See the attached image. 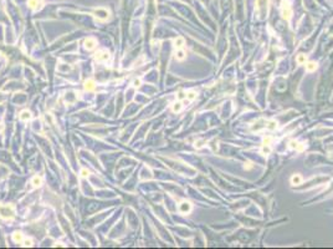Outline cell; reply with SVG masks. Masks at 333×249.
<instances>
[{
  "mask_svg": "<svg viewBox=\"0 0 333 249\" xmlns=\"http://www.w3.org/2000/svg\"><path fill=\"white\" fill-rule=\"evenodd\" d=\"M54 247H65V245L62 244V243H55V244H54Z\"/></svg>",
  "mask_w": 333,
  "mask_h": 249,
  "instance_id": "cell-28",
  "label": "cell"
},
{
  "mask_svg": "<svg viewBox=\"0 0 333 249\" xmlns=\"http://www.w3.org/2000/svg\"><path fill=\"white\" fill-rule=\"evenodd\" d=\"M81 176L85 177V178L88 177V176H89V171H87L86 168H82V169H81Z\"/></svg>",
  "mask_w": 333,
  "mask_h": 249,
  "instance_id": "cell-26",
  "label": "cell"
},
{
  "mask_svg": "<svg viewBox=\"0 0 333 249\" xmlns=\"http://www.w3.org/2000/svg\"><path fill=\"white\" fill-rule=\"evenodd\" d=\"M32 245H34L32 239L26 238V239H24V240H23V247H25V248H30V247H32Z\"/></svg>",
  "mask_w": 333,
  "mask_h": 249,
  "instance_id": "cell-20",
  "label": "cell"
},
{
  "mask_svg": "<svg viewBox=\"0 0 333 249\" xmlns=\"http://www.w3.org/2000/svg\"><path fill=\"white\" fill-rule=\"evenodd\" d=\"M317 69V64L316 62H313V61H310V62H306V70L308 71V72H312V71H315Z\"/></svg>",
  "mask_w": 333,
  "mask_h": 249,
  "instance_id": "cell-17",
  "label": "cell"
},
{
  "mask_svg": "<svg viewBox=\"0 0 333 249\" xmlns=\"http://www.w3.org/2000/svg\"><path fill=\"white\" fill-rule=\"evenodd\" d=\"M83 45H85V49L88 50V51H92L96 49L97 46V41L93 39V38H87L85 40V43H83Z\"/></svg>",
  "mask_w": 333,
  "mask_h": 249,
  "instance_id": "cell-8",
  "label": "cell"
},
{
  "mask_svg": "<svg viewBox=\"0 0 333 249\" xmlns=\"http://www.w3.org/2000/svg\"><path fill=\"white\" fill-rule=\"evenodd\" d=\"M281 16L285 20H290L292 18V8H291V4L286 0H283L281 5Z\"/></svg>",
  "mask_w": 333,
  "mask_h": 249,
  "instance_id": "cell-3",
  "label": "cell"
},
{
  "mask_svg": "<svg viewBox=\"0 0 333 249\" xmlns=\"http://www.w3.org/2000/svg\"><path fill=\"white\" fill-rule=\"evenodd\" d=\"M93 15L96 19L101 20V21H106V20L108 19L109 16V11L105 8H97L95 11H93Z\"/></svg>",
  "mask_w": 333,
  "mask_h": 249,
  "instance_id": "cell-4",
  "label": "cell"
},
{
  "mask_svg": "<svg viewBox=\"0 0 333 249\" xmlns=\"http://www.w3.org/2000/svg\"><path fill=\"white\" fill-rule=\"evenodd\" d=\"M31 184L35 187V188H37V187H40L41 184H43V178H41L40 176H35V177H32V179H31Z\"/></svg>",
  "mask_w": 333,
  "mask_h": 249,
  "instance_id": "cell-15",
  "label": "cell"
},
{
  "mask_svg": "<svg viewBox=\"0 0 333 249\" xmlns=\"http://www.w3.org/2000/svg\"><path fill=\"white\" fill-rule=\"evenodd\" d=\"M0 217L3 219H12L15 217V208L11 204H0Z\"/></svg>",
  "mask_w": 333,
  "mask_h": 249,
  "instance_id": "cell-2",
  "label": "cell"
},
{
  "mask_svg": "<svg viewBox=\"0 0 333 249\" xmlns=\"http://www.w3.org/2000/svg\"><path fill=\"white\" fill-rule=\"evenodd\" d=\"M83 88H85L87 92L95 91V88H96V82H95L92 79H88V80H86L85 82H83Z\"/></svg>",
  "mask_w": 333,
  "mask_h": 249,
  "instance_id": "cell-9",
  "label": "cell"
},
{
  "mask_svg": "<svg viewBox=\"0 0 333 249\" xmlns=\"http://www.w3.org/2000/svg\"><path fill=\"white\" fill-rule=\"evenodd\" d=\"M185 57H186V54H185L182 49L177 50V52H175V59H177L178 61H183V60H185Z\"/></svg>",
  "mask_w": 333,
  "mask_h": 249,
  "instance_id": "cell-16",
  "label": "cell"
},
{
  "mask_svg": "<svg viewBox=\"0 0 333 249\" xmlns=\"http://www.w3.org/2000/svg\"><path fill=\"white\" fill-rule=\"evenodd\" d=\"M173 45H174V47H175L177 50L182 49V47L185 45V40H184V38H182V36L175 38V39H174V41H173Z\"/></svg>",
  "mask_w": 333,
  "mask_h": 249,
  "instance_id": "cell-10",
  "label": "cell"
},
{
  "mask_svg": "<svg viewBox=\"0 0 333 249\" xmlns=\"http://www.w3.org/2000/svg\"><path fill=\"white\" fill-rule=\"evenodd\" d=\"M288 148L290 150H296L297 152H302V151H304V148H306V143H301V142H297V141L292 140V141L288 142Z\"/></svg>",
  "mask_w": 333,
  "mask_h": 249,
  "instance_id": "cell-6",
  "label": "cell"
},
{
  "mask_svg": "<svg viewBox=\"0 0 333 249\" xmlns=\"http://www.w3.org/2000/svg\"><path fill=\"white\" fill-rule=\"evenodd\" d=\"M279 123L275 120H265V119H259L251 125V131L252 132H263V131H274L277 130Z\"/></svg>",
  "mask_w": 333,
  "mask_h": 249,
  "instance_id": "cell-1",
  "label": "cell"
},
{
  "mask_svg": "<svg viewBox=\"0 0 333 249\" xmlns=\"http://www.w3.org/2000/svg\"><path fill=\"white\" fill-rule=\"evenodd\" d=\"M133 87H139L141 85H142V80L141 79H134V81H133Z\"/></svg>",
  "mask_w": 333,
  "mask_h": 249,
  "instance_id": "cell-25",
  "label": "cell"
},
{
  "mask_svg": "<svg viewBox=\"0 0 333 249\" xmlns=\"http://www.w3.org/2000/svg\"><path fill=\"white\" fill-rule=\"evenodd\" d=\"M178 209H179V212H180V213H183V214H188V213H190V212H191V209H193V204H191L190 202H186V200H184V202H182V203L179 204Z\"/></svg>",
  "mask_w": 333,
  "mask_h": 249,
  "instance_id": "cell-7",
  "label": "cell"
},
{
  "mask_svg": "<svg viewBox=\"0 0 333 249\" xmlns=\"http://www.w3.org/2000/svg\"><path fill=\"white\" fill-rule=\"evenodd\" d=\"M195 99H197V92H194V91L186 92V100L188 101H194Z\"/></svg>",
  "mask_w": 333,
  "mask_h": 249,
  "instance_id": "cell-21",
  "label": "cell"
},
{
  "mask_svg": "<svg viewBox=\"0 0 333 249\" xmlns=\"http://www.w3.org/2000/svg\"><path fill=\"white\" fill-rule=\"evenodd\" d=\"M27 5H29V8L32 9V10H37L40 9V1L39 0H27Z\"/></svg>",
  "mask_w": 333,
  "mask_h": 249,
  "instance_id": "cell-14",
  "label": "cell"
},
{
  "mask_svg": "<svg viewBox=\"0 0 333 249\" xmlns=\"http://www.w3.org/2000/svg\"><path fill=\"white\" fill-rule=\"evenodd\" d=\"M183 110V102L182 101H178L173 105V112H180Z\"/></svg>",
  "mask_w": 333,
  "mask_h": 249,
  "instance_id": "cell-18",
  "label": "cell"
},
{
  "mask_svg": "<svg viewBox=\"0 0 333 249\" xmlns=\"http://www.w3.org/2000/svg\"><path fill=\"white\" fill-rule=\"evenodd\" d=\"M12 240L15 242V243H23L24 240V234L21 232H15L12 234Z\"/></svg>",
  "mask_w": 333,
  "mask_h": 249,
  "instance_id": "cell-13",
  "label": "cell"
},
{
  "mask_svg": "<svg viewBox=\"0 0 333 249\" xmlns=\"http://www.w3.org/2000/svg\"><path fill=\"white\" fill-rule=\"evenodd\" d=\"M272 141H274V138L272 137H266V138H263V146H271V143H272Z\"/></svg>",
  "mask_w": 333,
  "mask_h": 249,
  "instance_id": "cell-22",
  "label": "cell"
},
{
  "mask_svg": "<svg viewBox=\"0 0 333 249\" xmlns=\"http://www.w3.org/2000/svg\"><path fill=\"white\" fill-rule=\"evenodd\" d=\"M19 119L21 121H29V120H31V112L27 111V110H24V111L20 112Z\"/></svg>",
  "mask_w": 333,
  "mask_h": 249,
  "instance_id": "cell-12",
  "label": "cell"
},
{
  "mask_svg": "<svg viewBox=\"0 0 333 249\" xmlns=\"http://www.w3.org/2000/svg\"><path fill=\"white\" fill-rule=\"evenodd\" d=\"M109 52L107 50H98L95 54V60L97 62H106L109 60Z\"/></svg>",
  "mask_w": 333,
  "mask_h": 249,
  "instance_id": "cell-5",
  "label": "cell"
},
{
  "mask_svg": "<svg viewBox=\"0 0 333 249\" xmlns=\"http://www.w3.org/2000/svg\"><path fill=\"white\" fill-rule=\"evenodd\" d=\"M204 143H205V141H203V140L202 141H197L195 143H194V147H195V148H202L204 146Z\"/></svg>",
  "mask_w": 333,
  "mask_h": 249,
  "instance_id": "cell-24",
  "label": "cell"
},
{
  "mask_svg": "<svg viewBox=\"0 0 333 249\" xmlns=\"http://www.w3.org/2000/svg\"><path fill=\"white\" fill-rule=\"evenodd\" d=\"M302 176L301 175H298V173H296V175H293L292 177H291V179H290V182H291V184L292 186H300L301 183H302Z\"/></svg>",
  "mask_w": 333,
  "mask_h": 249,
  "instance_id": "cell-11",
  "label": "cell"
},
{
  "mask_svg": "<svg viewBox=\"0 0 333 249\" xmlns=\"http://www.w3.org/2000/svg\"><path fill=\"white\" fill-rule=\"evenodd\" d=\"M270 152H271V146H263L262 144V153L267 156V155H270Z\"/></svg>",
  "mask_w": 333,
  "mask_h": 249,
  "instance_id": "cell-23",
  "label": "cell"
},
{
  "mask_svg": "<svg viewBox=\"0 0 333 249\" xmlns=\"http://www.w3.org/2000/svg\"><path fill=\"white\" fill-rule=\"evenodd\" d=\"M296 61H297V64H298V65H303V64H306V55L300 54V55L297 56Z\"/></svg>",
  "mask_w": 333,
  "mask_h": 249,
  "instance_id": "cell-19",
  "label": "cell"
},
{
  "mask_svg": "<svg viewBox=\"0 0 333 249\" xmlns=\"http://www.w3.org/2000/svg\"><path fill=\"white\" fill-rule=\"evenodd\" d=\"M3 131H4V125L0 123V132H3Z\"/></svg>",
  "mask_w": 333,
  "mask_h": 249,
  "instance_id": "cell-29",
  "label": "cell"
},
{
  "mask_svg": "<svg viewBox=\"0 0 333 249\" xmlns=\"http://www.w3.org/2000/svg\"><path fill=\"white\" fill-rule=\"evenodd\" d=\"M245 169H251L252 168V164L250 163V162H247V163H245V167H244Z\"/></svg>",
  "mask_w": 333,
  "mask_h": 249,
  "instance_id": "cell-27",
  "label": "cell"
}]
</instances>
